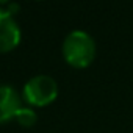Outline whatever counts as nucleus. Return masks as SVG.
Returning a JSON list of instances; mask_svg holds the SVG:
<instances>
[{
	"instance_id": "f03ea898",
	"label": "nucleus",
	"mask_w": 133,
	"mask_h": 133,
	"mask_svg": "<svg viewBox=\"0 0 133 133\" xmlns=\"http://www.w3.org/2000/svg\"><path fill=\"white\" fill-rule=\"evenodd\" d=\"M58 97V83L50 75H35L22 88V100L28 107H47Z\"/></svg>"
},
{
	"instance_id": "39448f33",
	"label": "nucleus",
	"mask_w": 133,
	"mask_h": 133,
	"mask_svg": "<svg viewBox=\"0 0 133 133\" xmlns=\"http://www.w3.org/2000/svg\"><path fill=\"white\" fill-rule=\"evenodd\" d=\"M14 121H16L19 125H22V127H25V128H30V127H33V125L36 124L38 116H36V113H35V110H33L31 107L22 105V107L19 108V111L16 113Z\"/></svg>"
},
{
	"instance_id": "20e7f679",
	"label": "nucleus",
	"mask_w": 133,
	"mask_h": 133,
	"mask_svg": "<svg viewBox=\"0 0 133 133\" xmlns=\"http://www.w3.org/2000/svg\"><path fill=\"white\" fill-rule=\"evenodd\" d=\"M21 107L22 96L10 85H0V124L13 121Z\"/></svg>"
},
{
	"instance_id": "f257e3e1",
	"label": "nucleus",
	"mask_w": 133,
	"mask_h": 133,
	"mask_svg": "<svg viewBox=\"0 0 133 133\" xmlns=\"http://www.w3.org/2000/svg\"><path fill=\"white\" fill-rule=\"evenodd\" d=\"M63 58L75 69H85L96 58V42L83 30L71 31L63 41Z\"/></svg>"
},
{
	"instance_id": "7ed1b4c3",
	"label": "nucleus",
	"mask_w": 133,
	"mask_h": 133,
	"mask_svg": "<svg viewBox=\"0 0 133 133\" xmlns=\"http://www.w3.org/2000/svg\"><path fill=\"white\" fill-rule=\"evenodd\" d=\"M21 38L22 31L17 21L5 6H0V53L14 50L19 45Z\"/></svg>"
}]
</instances>
